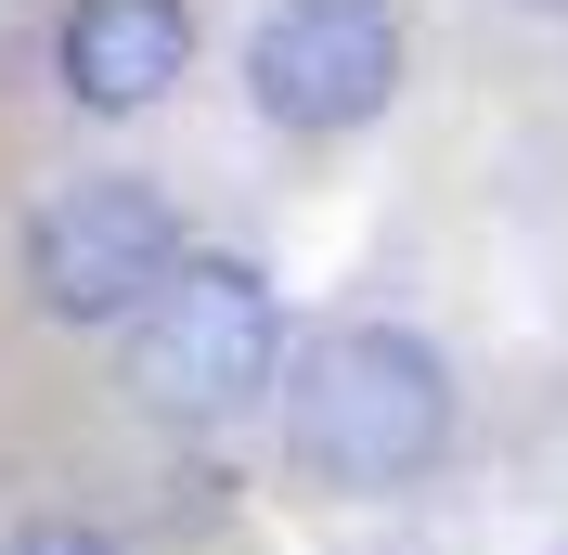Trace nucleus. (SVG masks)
I'll return each instance as SVG.
<instances>
[{
  "mask_svg": "<svg viewBox=\"0 0 568 555\" xmlns=\"http://www.w3.org/2000/svg\"><path fill=\"white\" fill-rule=\"evenodd\" d=\"M284 452L323 491H414L453 452V362L414 323H336L311 336V362L284 375Z\"/></svg>",
  "mask_w": 568,
  "mask_h": 555,
  "instance_id": "obj_1",
  "label": "nucleus"
},
{
  "mask_svg": "<svg viewBox=\"0 0 568 555\" xmlns=\"http://www.w3.org/2000/svg\"><path fill=\"white\" fill-rule=\"evenodd\" d=\"M284 375V311L272 284H258V259H181L169 284H155V311L130 323V401L155 426H233L258 414Z\"/></svg>",
  "mask_w": 568,
  "mask_h": 555,
  "instance_id": "obj_2",
  "label": "nucleus"
},
{
  "mask_svg": "<svg viewBox=\"0 0 568 555\" xmlns=\"http://www.w3.org/2000/svg\"><path fill=\"white\" fill-rule=\"evenodd\" d=\"M181 259H194V245H181V208L155 181H130V169L65 181V194L27 220V297L52 323H78V336H91V323H142Z\"/></svg>",
  "mask_w": 568,
  "mask_h": 555,
  "instance_id": "obj_3",
  "label": "nucleus"
},
{
  "mask_svg": "<svg viewBox=\"0 0 568 555\" xmlns=\"http://www.w3.org/2000/svg\"><path fill=\"white\" fill-rule=\"evenodd\" d=\"M246 91L272 130L297 142H336L362 117H388L400 91V13L388 0H272L246 39Z\"/></svg>",
  "mask_w": 568,
  "mask_h": 555,
  "instance_id": "obj_4",
  "label": "nucleus"
},
{
  "mask_svg": "<svg viewBox=\"0 0 568 555\" xmlns=\"http://www.w3.org/2000/svg\"><path fill=\"white\" fill-rule=\"evenodd\" d=\"M181 65H194V13H181V0H78L65 27H52V78H65L78 117L169 104Z\"/></svg>",
  "mask_w": 568,
  "mask_h": 555,
  "instance_id": "obj_5",
  "label": "nucleus"
},
{
  "mask_svg": "<svg viewBox=\"0 0 568 555\" xmlns=\"http://www.w3.org/2000/svg\"><path fill=\"white\" fill-rule=\"evenodd\" d=\"M0 555H116V529H91V517H13Z\"/></svg>",
  "mask_w": 568,
  "mask_h": 555,
  "instance_id": "obj_6",
  "label": "nucleus"
},
{
  "mask_svg": "<svg viewBox=\"0 0 568 555\" xmlns=\"http://www.w3.org/2000/svg\"><path fill=\"white\" fill-rule=\"evenodd\" d=\"M530 13H568V0H530Z\"/></svg>",
  "mask_w": 568,
  "mask_h": 555,
  "instance_id": "obj_7",
  "label": "nucleus"
}]
</instances>
